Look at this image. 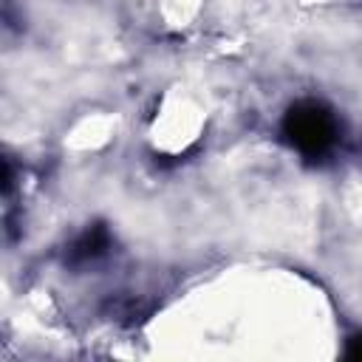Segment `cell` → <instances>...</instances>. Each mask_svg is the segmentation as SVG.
I'll list each match as a JSON object with an SVG mask.
<instances>
[{"label": "cell", "instance_id": "cell-2", "mask_svg": "<svg viewBox=\"0 0 362 362\" xmlns=\"http://www.w3.org/2000/svg\"><path fill=\"white\" fill-rule=\"evenodd\" d=\"M110 246V232L105 223H93L88 226L68 249V263L71 266H79V263H88V260H96L99 255H105Z\"/></svg>", "mask_w": 362, "mask_h": 362}, {"label": "cell", "instance_id": "cell-1", "mask_svg": "<svg viewBox=\"0 0 362 362\" xmlns=\"http://www.w3.org/2000/svg\"><path fill=\"white\" fill-rule=\"evenodd\" d=\"M283 136L305 156H322L337 139V122L320 102H297L283 116Z\"/></svg>", "mask_w": 362, "mask_h": 362}, {"label": "cell", "instance_id": "cell-3", "mask_svg": "<svg viewBox=\"0 0 362 362\" xmlns=\"http://www.w3.org/2000/svg\"><path fill=\"white\" fill-rule=\"evenodd\" d=\"M345 356H348V359H354V362H362V334H354V337L348 339Z\"/></svg>", "mask_w": 362, "mask_h": 362}]
</instances>
